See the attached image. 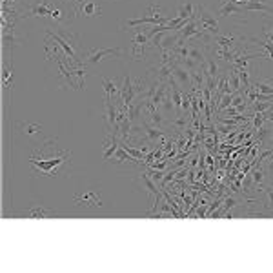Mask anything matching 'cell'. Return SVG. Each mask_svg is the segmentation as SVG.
I'll return each mask as SVG.
<instances>
[{"mask_svg": "<svg viewBox=\"0 0 273 273\" xmlns=\"http://www.w3.org/2000/svg\"><path fill=\"white\" fill-rule=\"evenodd\" d=\"M241 7L242 11H264L273 15V7L268 6L266 2H248V4H242Z\"/></svg>", "mask_w": 273, "mask_h": 273, "instance_id": "obj_15", "label": "cell"}, {"mask_svg": "<svg viewBox=\"0 0 273 273\" xmlns=\"http://www.w3.org/2000/svg\"><path fill=\"white\" fill-rule=\"evenodd\" d=\"M124 50L122 48H93V50L87 53L86 56V62L89 66H97V64L108 55H115V56H122Z\"/></svg>", "mask_w": 273, "mask_h": 273, "instance_id": "obj_4", "label": "cell"}, {"mask_svg": "<svg viewBox=\"0 0 273 273\" xmlns=\"http://www.w3.org/2000/svg\"><path fill=\"white\" fill-rule=\"evenodd\" d=\"M102 87H104V99H115V97H120V87L117 86V82L108 79V77H102Z\"/></svg>", "mask_w": 273, "mask_h": 273, "instance_id": "obj_10", "label": "cell"}, {"mask_svg": "<svg viewBox=\"0 0 273 273\" xmlns=\"http://www.w3.org/2000/svg\"><path fill=\"white\" fill-rule=\"evenodd\" d=\"M249 89L251 91H257V93H262V95H273V86L270 84H264V82H255V84H249Z\"/></svg>", "mask_w": 273, "mask_h": 273, "instance_id": "obj_18", "label": "cell"}, {"mask_svg": "<svg viewBox=\"0 0 273 273\" xmlns=\"http://www.w3.org/2000/svg\"><path fill=\"white\" fill-rule=\"evenodd\" d=\"M100 9L99 4H95V2H86L84 6H82L81 13L82 15H86V17H97V15H100Z\"/></svg>", "mask_w": 273, "mask_h": 273, "instance_id": "obj_17", "label": "cell"}, {"mask_svg": "<svg viewBox=\"0 0 273 273\" xmlns=\"http://www.w3.org/2000/svg\"><path fill=\"white\" fill-rule=\"evenodd\" d=\"M272 104H255V111H264V109H268Z\"/></svg>", "mask_w": 273, "mask_h": 273, "instance_id": "obj_21", "label": "cell"}, {"mask_svg": "<svg viewBox=\"0 0 273 273\" xmlns=\"http://www.w3.org/2000/svg\"><path fill=\"white\" fill-rule=\"evenodd\" d=\"M51 215V211L48 208H44V206H33L29 210L26 211V217L29 218H48Z\"/></svg>", "mask_w": 273, "mask_h": 273, "instance_id": "obj_16", "label": "cell"}, {"mask_svg": "<svg viewBox=\"0 0 273 273\" xmlns=\"http://www.w3.org/2000/svg\"><path fill=\"white\" fill-rule=\"evenodd\" d=\"M33 166H35V173H40V177H56L60 173V168L71 162V151H66L64 155L51 157V159H29Z\"/></svg>", "mask_w": 273, "mask_h": 273, "instance_id": "obj_1", "label": "cell"}, {"mask_svg": "<svg viewBox=\"0 0 273 273\" xmlns=\"http://www.w3.org/2000/svg\"><path fill=\"white\" fill-rule=\"evenodd\" d=\"M262 179H264L262 171H257V173H255V182H262Z\"/></svg>", "mask_w": 273, "mask_h": 273, "instance_id": "obj_22", "label": "cell"}, {"mask_svg": "<svg viewBox=\"0 0 273 273\" xmlns=\"http://www.w3.org/2000/svg\"><path fill=\"white\" fill-rule=\"evenodd\" d=\"M242 13V7L237 4L235 0H230V2H222V7L218 11V17L220 19H226V17H231V15H239Z\"/></svg>", "mask_w": 273, "mask_h": 273, "instance_id": "obj_11", "label": "cell"}, {"mask_svg": "<svg viewBox=\"0 0 273 273\" xmlns=\"http://www.w3.org/2000/svg\"><path fill=\"white\" fill-rule=\"evenodd\" d=\"M9 77H13V71H9V68H4V73H2V84H4V87H9Z\"/></svg>", "mask_w": 273, "mask_h": 273, "instance_id": "obj_20", "label": "cell"}, {"mask_svg": "<svg viewBox=\"0 0 273 273\" xmlns=\"http://www.w3.org/2000/svg\"><path fill=\"white\" fill-rule=\"evenodd\" d=\"M138 180H140V184H142L144 190H146L148 193H151V195L155 197V204H153V208H151V211H153V210L157 208V206H159V204L162 202V193H161V190H157L155 182L149 179V177H148L146 173L140 175V177H138Z\"/></svg>", "mask_w": 273, "mask_h": 273, "instance_id": "obj_8", "label": "cell"}, {"mask_svg": "<svg viewBox=\"0 0 273 273\" xmlns=\"http://www.w3.org/2000/svg\"><path fill=\"white\" fill-rule=\"evenodd\" d=\"M108 162H113V164H124V162H138V161H136L135 157H131L122 146H118V149L113 153V157Z\"/></svg>", "mask_w": 273, "mask_h": 273, "instance_id": "obj_12", "label": "cell"}, {"mask_svg": "<svg viewBox=\"0 0 273 273\" xmlns=\"http://www.w3.org/2000/svg\"><path fill=\"white\" fill-rule=\"evenodd\" d=\"M73 202L77 206H87V208H100L102 206V200H100V195L93 190L82 193V195H75Z\"/></svg>", "mask_w": 273, "mask_h": 273, "instance_id": "obj_7", "label": "cell"}, {"mask_svg": "<svg viewBox=\"0 0 273 273\" xmlns=\"http://www.w3.org/2000/svg\"><path fill=\"white\" fill-rule=\"evenodd\" d=\"M235 40H237V37L235 35H215L213 37V42L217 44V46H220V48H226V50H231L233 46H235Z\"/></svg>", "mask_w": 273, "mask_h": 273, "instance_id": "obj_14", "label": "cell"}, {"mask_svg": "<svg viewBox=\"0 0 273 273\" xmlns=\"http://www.w3.org/2000/svg\"><path fill=\"white\" fill-rule=\"evenodd\" d=\"M20 128L24 130L26 135H37V133H42V126L40 124H33V122H22Z\"/></svg>", "mask_w": 273, "mask_h": 273, "instance_id": "obj_19", "label": "cell"}, {"mask_svg": "<svg viewBox=\"0 0 273 273\" xmlns=\"http://www.w3.org/2000/svg\"><path fill=\"white\" fill-rule=\"evenodd\" d=\"M171 73H173V79L179 82V86L182 87V89H186V87H193L191 73H190L184 66H180L177 60L171 64Z\"/></svg>", "mask_w": 273, "mask_h": 273, "instance_id": "obj_6", "label": "cell"}, {"mask_svg": "<svg viewBox=\"0 0 273 273\" xmlns=\"http://www.w3.org/2000/svg\"><path fill=\"white\" fill-rule=\"evenodd\" d=\"M50 13H51V7L48 6L46 0H42L38 4H33L27 11H24L22 17H50Z\"/></svg>", "mask_w": 273, "mask_h": 273, "instance_id": "obj_9", "label": "cell"}, {"mask_svg": "<svg viewBox=\"0 0 273 273\" xmlns=\"http://www.w3.org/2000/svg\"><path fill=\"white\" fill-rule=\"evenodd\" d=\"M149 29H144V27H131V56L135 60H144V55H146V46L149 44Z\"/></svg>", "mask_w": 273, "mask_h": 273, "instance_id": "obj_2", "label": "cell"}, {"mask_svg": "<svg viewBox=\"0 0 273 273\" xmlns=\"http://www.w3.org/2000/svg\"><path fill=\"white\" fill-rule=\"evenodd\" d=\"M197 11H195V17H197V22L200 24V27L204 29L206 33H210V35H218L220 33V26H218V20L215 19V15L211 11L206 9V6L199 4V6L195 7Z\"/></svg>", "mask_w": 273, "mask_h": 273, "instance_id": "obj_3", "label": "cell"}, {"mask_svg": "<svg viewBox=\"0 0 273 273\" xmlns=\"http://www.w3.org/2000/svg\"><path fill=\"white\" fill-rule=\"evenodd\" d=\"M138 95H136V87L135 84L131 82L130 75L124 77V82H122V87H120V106L128 109V106L136 99Z\"/></svg>", "mask_w": 273, "mask_h": 273, "instance_id": "obj_5", "label": "cell"}, {"mask_svg": "<svg viewBox=\"0 0 273 273\" xmlns=\"http://www.w3.org/2000/svg\"><path fill=\"white\" fill-rule=\"evenodd\" d=\"M193 2L191 0H186L184 4H180L179 6V11H177V17L179 19H182V20H190V19H193L195 17V11H193Z\"/></svg>", "mask_w": 273, "mask_h": 273, "instance_id": "obj_13", "label": "cell"}]
</instances>
